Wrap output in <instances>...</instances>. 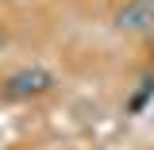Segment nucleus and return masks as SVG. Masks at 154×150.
<instances>
[{
    "instance_id": "2",
    "label": "nucleus",
    "mask_w": 154,
    "mask_h": 150,
    "mask_svg": "<svg viewBox=\"0 0 154 150\" xmlns=\"http://www.w3.org/2000/svg\"><path fill=\"white\" fill-rule=\"evenodd\" d=\"M116 27L119 31H131V35H143L154 27V4L150 0H131L116 12Z\"/></svg>"
},
{
    "instance_id": "4",
    "label": "nucleus",
    "mask_w": 154,
    "mask_h": 150,
    "mask_svg": "<svg viewBox=\"0 0 154 150\" xmlns=\"http://www.w3.org/2000/svg\"><path fill=\"white\" fill-rule=\"evenodd\" d=\"M150 4H154V0H150Z\"/></svg>"
},
{
    "instance_id": "1",
    "label": "nucleus",
    "mask_w": 154,
    "mask_h": 150,
    "mask_svg": "<svg viewBox=\"0 0 154 150\" xmlns=\"http://www.w3.org/2000/svg\"><path fill=\"white\" fill-rule=\"evenodd\" d=\"M54 85L58 81H54V73L46 66H23V69H16V73L4 81V93L12 96V100H31V96L50 93Z\"/></svg>"
},
{
    "instance_id": "3",
    "label": "nucleus",
    "mask_w": 154,
    "mask_h": 150,
    "mask_svg": "<svg viewBox=\"0 0 154 150\" xmlns=\"http://www.w3.org/2000/svg\"><path fill=\"white\" fill-rule=\"evenodd\" d=\"M0 46H4V35H0Z\"/></svg>"
}]
</instances>
